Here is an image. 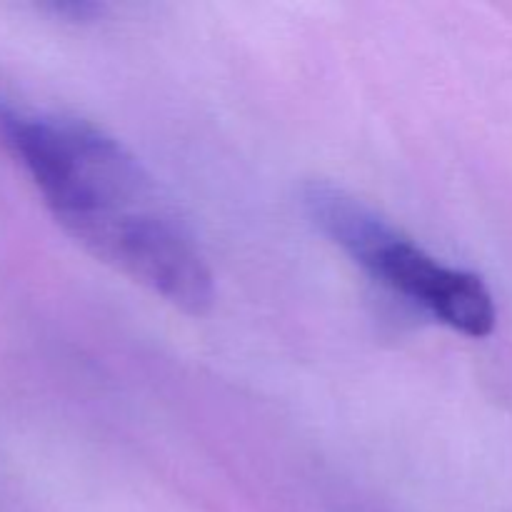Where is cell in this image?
<instances>
[{"instance_id":"6da1fadb","label":"cell","mask_w":512,"mask_h":512,"mask_svg":"<svg viewBox=\"0 0 512 512\" xmlns=\"http://www.w3.org/2000/svg\"><path fill=\"white\" fill-rule=\"evenodd\" d=\"M0 138L55 223L90 255L183 313L213 305V275L193 235L120 140L88 120L8 103Z\"/></svg>"},{"instance_id":"7a4b0ae2","label":"cell","mask_w":512,"mask_h":512,"mask_svg":"<svg viewBox=\"0 0 512 512\" xmlns=\"http://www.w3.org/2000/svg\"><path fill=\"white\" fill-rule=\"evenodd\" d=\"M303 205L315 228L375 280L458 333L470 338L493 333L498 313L478 275L440 263L348 190L310 183Z\"/></svg>"},{"instance_id":"3957f363","label":"cell","mask_w":512,"mask_h":512,"mask_svg":"<svg viewBox=\"0 0 512 512\" xmlns=\"http://www.w3.org/2000/svg\"><path fill=\"white\" fill-rule=\"evenodd\" d=\"M48 8L68 20H90L100 13V5L90 3V0H58V3H50Z\"/></svg>"}]
</instances>
